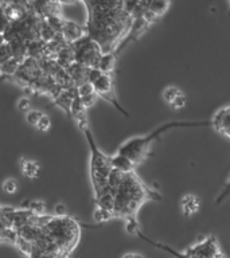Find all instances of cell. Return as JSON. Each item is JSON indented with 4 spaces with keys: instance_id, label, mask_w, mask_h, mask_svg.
Masks as SVG:
<instances>
[{
    "instance_id": "obj_1",
    "label": "cell",
    "mask_w": 230,
    "mask_h": 258,
    "mask_svg": "<svg viewBox=\"0 0 230 258\" xmlns=\"http://www.w3.org/2000/svg\"><path fill=\"white\" fill-rule=\"evenodd\" d=\"M88 10L86 35L102 50V54H116L127 38L133 22L132 12L124 2H85Z\"/></svg>"
},
{
    "instance_id": "obj_2",
    "label": "cell",
    "mask_w": 230,
    "mask_h": 258,
    "mask_svg": "<svg viewBox=\"0 0 230 258\" xmlns=\"http://www.w3.org/2000/svg\"><path fill=\"white\" fill-rule=\"evenodd\" d=\"M148 201L160 202L161 195L155 188L145 184L136 172L125 173L114 195L113 215L124 221L137 219L141 206Z\"/></svg>"
},
{
    "instance_id": "obj_3",
    "label": "cell",
    "mask_w": 230,
    "mask_h": 258,
    "mask_svg": "<svg viewBox=\"0 0 230 258\" xmlns=\"http://www.w3.org/2000/svg\"><path fill=\"white\" fill-rule=\"evenodd\" d=\"M198 126H211V120H198V121H169L160 125L159 128L153 129L152 132L145 136H136L129 139L117 148L116 153L124 155L135 163L140 164L152 156V145L156 143L164 132L174 128H198Z\"/></svg>"
},
{
    "instance_id": "obj_4",
    "label": "cell",
    "mask_w": 230,
    "mask_h": 258,
    "mask_svg": "<svg viewBox=\"0 0 230 258\" xmlns=\"http://www.w3.org/2000/svg\"><path fill=\"white\" fill-rule=\"evenodd\" d=\"M86 141L90 149V160H89V173H90V181H92L93 192H94V199L100 198L105 192L110 191L108 187V177L112 172V163H110V156L105 155L102 151H100L97 145L93 133L90 128L84 132Z\"/></svg>"
},
{
    "instance_id": "obj_5",
    "label": "cell",
    "mask_w": 230,
    "mask_h": 258,
    "mask_svg": "<svg viewBox=\"0 0 230 258\" xmlns=\"http://www.w3.org/2000/svg\"><path fill=\"white\" fill-rule=\"evenodd\" d=\"M74 51L76 63L82 64L85 68L97 69L100 63L102 50L89 35H85L80 40L70 44Z\"/></svg>"
},
{
    "instance_id": "obj_6",
    "label": "cell",
    "mask_w": 230,
    "mask_h": 258,
    "mask_svg": "<svg viewBox=\"0 0 230 258\" xmlns=\"http://www.w3.org/2000/svg\"><path fill=\"white\" fill-rule=\"evenodd\" d=\"M92 85L93 88H94V92H96L97 96L106 101V102H109L110 105H113L123 116H125L128 118L129 113L121 106L119 100H117L116 90H114V82H113V76H110V74H104V73H102V76H101L97 81H94Z\"/></svg>"
},
{
    "instance_id": "obj_7",
    "label": "cell",
    "mask_w": 230,
    "mask_h": 258,
    "mask_svg": "<svg viewBox=\"0 0 230 258\" xmlns=\"http://www.w3.org/2000/svg\"><path fill=\"white\" fill-rule=\"evenodd\" d=\"M211 126L218 133L230 139V105L215 112V114L211 118Z\"/></svg>"
},
{
    "instance_id": "obj_8",
    "label": "cell",
    "mask_w": 230,
    "mask_h": 258,
    "mask_svg": "<svg viewBox=\"0 0 230 258\" xmlns=\"http://www.w3.org/2000/svg\"><path fill=\"white\" fill-rule=\"evenodd\" d=\"M62 36H64L65 42L68 44H73L77 40H80L81 38H84L86 35V28L80 26V24L74 23L72 20L65 19L64 28H62Z\"/></svg>"
},
{
    "instance_id": "obj_9",
    "label": "cell",
    "mask_w": 230,
    "mask_h": 258,
    "mask_svg": "<svg viewBox=\"0 0 230 258\" xmlns=\"http://www.w3.org/2000/svg\"><path fill=\"white\" fill-rule=\"evenodd\" d=\"M163 98L167 104L174 109L185 108L186 105V96L181 89L177 86H168L163 92Z\"/></svg>"
},
{
    "instance_id": "obj_10",
    "label": "cell",
    "mask_w": 230,
    "mask_h": 258,
    "mask_svg": "<svg viewBox=\"0 0 230 258\" xmlns=\"http://www.w3.org/2000/svg\"><path fill=\"white\" fill-rule=\"evenodd\" d=\"M110 163H112V168L121 173L135 172V168H136V164L131 159L124 155H120V153L110 156Z\"/></svg>"
},
{
    "instance_id": "obj_11",
    "label": "cell",
    "mask_w": 230,
    "mask_h": 258,
    "mask_svg": "<svg viewBox=\"0 0 230 258\" xmlns=\"http://www.w3.org/2000/svg\"><path fill=\"white\" fill-rule=\"evenodd\" d=\"M68 73L72 77L74 86L78 88L81 85L88 84L89 82V68H85L82 64L74 63L68 69Z\"/></svg>"
},
{
    "instance_id": "obj_12",
    "label": "cell",
    "mask_w": 230,
    "mask_h": 258,
    "mask_svg": "<svg viewBox=\"0 0 230 258\" xmlns=\"http://www.w3.org/2000/svg\"><path fill=\"white\" fill-rule=\"evenodd\" d=\"M181 209L185 217H191L199 210V199L193 194H186L181 199Z\"/></svg>"
},
{
    "instance_id": "obj_13",
    "label": "cell",
    "mask_w": 230,
    "mask_h": 258,
    "mask_svg": "<svg viewBox=\"0 0 230 258\" xmlns=\"http://www.w3.org/2000/svg\"><path fill=\"white\" fill-rule=\"evenodd\" d=\"M55 60L58 66L61 69H65V70H68L72 64L76 63V60H74V51H73V48L70 44H66L62 50H61L55 56Z\"/></svg>"
},
{
    "instance_id": "obj_14",
    "label": "cell",
    "mask_w": 230,
    "mask_h": 258,
    "mask_svg": "<svg viewBox=\"0 0 230 258\" xmlns=\"http://www.w3.org/2000/svg\"><path fill=\"white\" fill-rule=\"evenodd\" d=\"M20 168L22 172L28 179H36L40 175V165L34 160H28L26 157L20 159Z\"/></svg>"
},
{
    "instance_id": "obj_15",
    "label": "cell",
    "mask_w": 230,
    "mask_h": 258,
    "mask_svg": "<svg viewBox=\"0 0 230 258\" xmlns=\"http://www.w3.org/2000/svg\"><path fill=\"white\" fill-rule=\"evenodd\" d=\"M116 60L117 55L114 52H108V54H102L100 59V63H98V70L104 74H110L113 76V72H114V68H116Z\"/></svg>"
},
{
    "instance_id": "obj_16",
    "label": "cell",
    "mask_w": 230,
    "mask_h": 258,
    "mask_svg": "<svg viewBox=\"0 0 230 258\" xmlns=\"http://www.w3.org/2000/svg\"><path fill=\"white\" fill-rule=\"evenodd\" d=\"M169 6H171L169 2H147V11H148L155 19H157V18H160L161 15H164Z\"/></svg>"
},
{
    "instance_id": "obj_17",
    "label": "cell",
    "mask_w": 230,
    "mask_h": 258,
    "mask_svg": "<svg viewBox=\"0 0 230 258\" xmlns=\"http://www.w3.org/2000/svg\"><path fill=\"white\" fill-rule=\"evenodd\" d=\"M20 64H22L20 60H18L16 58H11L8 62L0 66V74L3 76V78L4 77H14L19 70Z\"/></svg>"
},
{
    "instance_id": "obj_18",
    "label": "cell",
    "mask_w": 230,
    "mask_h": 258,
    "mask_svg": "<svg viewBox=\"0 0 230 258\" xmlns=\"http://www.w3.org/2000/svg\"><path fill=\"white\" fill-rule=\"evenodd\" d=\"M23 209L31 211L34 215H44V210H46V206H44L43 202L39 201H27L23 203Z\"/></svg>"
},
{
    "instance_id": "obj_19",
    "label": "cell",
    "mask_w": 230,
    "mask_h": 258,
    "mask_svg": "<svg viewBox=\"0 0 230 258\" xmlns=\"http://www.w3.org/2000/svg\"><path fill=\"white\" fill-rule=\"evenodd\" d=\"M2 189H3L6 194H8V195H14V194L18 192L19 184H18V181H16V179H14V177H7V179L3 181V184H2Z\"/></svg>"
},
{
    "instance_id": "obj_20",
    "label": "cell",
    "mask_w": 230,
    "mask_h": 258,
    "mask_svg": "<svg viewBox=\"0 0 230 258\" xmlns=\"http://www.w3.org/2000/svg\"><path fill=\"white\" fill-rule=\"evenodd\" d=\"M93 217H94V221H96L97 223H105V222H108V221H110V219H113V218H114V215H113V213H109V211H106V210H102V209H98V207H96L94 213H93Z\"/></svg>"
},
{
    "instance_id": "obj_21",
    "label": "cell",
    "mask_w": 230,
    "mask_h": 258,
    "mask_svg": "<svg viewBox=\"0 0 230 258\" xmlns=\"http://www.w3.org/2000/svg\"><path fill=\"white\" fill-rule=\"evenodd\" d=\"M229 197H230V176H229V179L226 180L225 185L222 187L221 192L218 194V197L215 198V205L219 206L222 202L226 201V199H227Z\"/></svg>"
},
{
    "instance_id": "obj_22",
    "label": "cell",
    "mask_w": 230,
    "mask_h": 258,
    "mask_svg": "<svg viewBox=\"0 0 230 258\" xmlns=\"http://www.w3.org/2000/svg\"><path fill=\"white\" fill-rule=\"evenodd\" d=\"M11 58H12L11 47H10V44L6 42L3 46H0V66L6 63V62H8Z\"/></svg>"
},
{
    "instance_id": "obj_23",
    "label": "cell",
    "mask_w": 230,
    "mask_h": 258,
    "mask_svg": "<svg viewBox=\"0 0 230 258\" xmlns=\"http://www.w3.org/2000/svg\"><path fill=\"white\" fill-rule=\"evenodd\" d=\"M42 116H43V113L39 112V110H35V109H31L30 112L26 114V120H27V122L30 125H32V126H36V124L39 122V120L42 118Z\"/></svg>"
},
{
    "instance_id": "obj_24",
    "label": "cell",
    "mask_w": 230,
    "mask_h": 258,
    "mask_svg": "<svg viewBox=\"0 0 230 258\" xmlns=\"http://www.w3.org/2000/svg\"><path fill=\"white\" fill-rule=\"evenodd\" d=\"M10 26H11V22H10L6 12H4L3 3H0V34H4L7 31Z\"/></svg>"
},
{
    "instance_id": "obj_25",
    "label": "cell",
    "mask_w": 230,
    "mask_h": 258,
    "mask_svg": "<svg viewBox=\"0 0 230 258\" xmlns=\"http://www.w3.org/2000/svg\"><path fill=\"white\" fill-rule=\"evenodd\" d=\"M16 106H18V110L24 112L26 114H27V113L31 110V100H30L28 97H22V98L18 101Z\"/></svg>"
},
{
    "instance_id": "obj_26",
    "label": "cell",
    "mask_w": 230,
    "mask_h": 258,
    "mask_svg": "<svg viewBox=\"0 0 230 258\" xmlns=\"http://www.w3.org/2000/svg\"><path fill=\"white\" fill-rule=\"evenodd\" d=\"M50 126H51V120H50V117H48L47 114H43L42 118L39 120V122L36 124L35 128L38 129V131H40V132H47L48 129H50Z\"/></svg>"
},
{
    "instance_id": "obj_27",
    "label": "cell",
    "mask_w": 230,
    "mask_h": 258,
    "mask_svg": "<svg viewBox=\"0 0 230 258\" xmlns=\"http://www.w3.org/2000/svg\"><path fill=\"white\" fill-rule=\"evenodd\" d=\"M77 92H78V96L80 97H85V96H89V94H93L94 92V88H93L92 84H84L81 85V86H78L77 88Z\"/></svg>"
},
{
    "instance_id": "obj_28",
    "label": "cell",
    "mask_w": 230,
    "mask_h": 258,
    "mask_svg": "<svg viewBox=\"0 0 230 258\" xmlns=\"http://www.w3.org/2000/svg\"><path fill=\"white\" fill-rule=\"evenodd\" d=\"M80 98L81 101H82V104H84L85 108L88 109V108H92L93 105L96 104L98 96H97L96 93H93V94H89V96H85V97H80Z\"/></svg>"
},
{
    "instance_id": "obj_29",
    "label": "cell",
    "mask_w": 230,
    "mask_h": 258,
    "mask_svg": "<svg viewBox=\"0 0 230 258\" xmlns=\"http://www.w3.org/2000/svg\"><path fill=\"white\" fill-rule=\"evenodd\" d=\"M66 213H68V210H66L65 205H62V203L55 205V207H54V214H55L56 218L66 217Z\"/></svg>"
},
{
    "instance_id": "obj_30",
    "label": "cell",
    "mask_w": 230,
    "mask_h": 258,
    "mask_svg": "<svg viewBox=\"0 0 230 258\" xmlns=\"http://www.w3.org/2000/svg\"><path fill=\"white\" fill-rule=\"evenodd\" d=\"M123 258H143V255L139 253H127L123 255Z\"/></svg>"
},
{
    "instance_id": "obj_31",
    "label": "cell",
    "mask_w": 230,
    "mask_h": 258,
    "mask_svg": "<svg viewBox=\"0 0 230 258\" xmlns=\"http://www.w3.org/2000/svg\"><path fill=\"white\" fill-rule=\"evenodd\" d=\"M6 43V38H4V34H0V46H3Z\"/></svg>"
},
{
    "instance_id": "obj_32",
    "label": "cell",
    "mask_w": 230,
    "mask_h": 258,
    "mask_svg": "<svg viewBox=\"0 0 230 258\" xmlns=\"http://www.w3.org/2000/svg\"><path fill=\"white\" fill-rule=\"evenodd\" d=\"M0 242H2V241H0Z\"/></svg>"
}]
</instances>
